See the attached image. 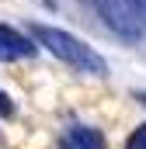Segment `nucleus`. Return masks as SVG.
Returning a JSON list of instances; mask_svg holds the SVG:
<instances>
[{"label":"nucleus","instance_id":"7","mask_svg":"<svg viewBox=\"0 0 146 149\" xmlns=\"http://www.w3.org/2000/svg\"><path fill=\"white\" fill-rule=\"evenodd\" d=\"M136 97H139V101H143V104H146V94H136Z\"/></svg>","mask_w":146,"mask_h":149},{"label":"nucleus","instance_id":"2","mask_svg":"<svg viewBox=\"0 0 146 149\" xmlns=\"http://www.w3.org/2000/svg\"><path fill=\"white\" fill-rule=\"evenodd\" d=\"M38 45L21 31H14L11 24H0V59H32Z\"/></svg>","mask_w":146,"mask_h":149},{"label":"nucleus","instance_id":"3","mask_svg":"<svg viewBox=\"0 0 146 149\" xmlns=\"http://www.w3.org/2000/svg\"><path fill=\"white\" fill-rule=\"evenodd\" d=\"M63 149H105V135L87 125H73L63 135Z\"/></svg>","mask_w":146,"mask_h":149},{"label":"nucleus","instance_id":"6","mask_svg":"<svg viewBox=\"0 0 146 149\" xmlns=\"http://www.w3.org/2000/svg\"><path fill=\"white\" fill-rule=\"evenodd\" d=\"M0 114H14V104H11V97L0 90Z\"/></svg>","mask_w":146,"mask_h":149},{"label":"nucleus","instance_id":"4","mask_svg":"<svg viewBox=\"0 0 146 149\" xmlns=\"http://www.w3.org/2000/svg\"><path fill=\"white\" fill-rule=\"evenodd\" d=\"M122 7L129 10V17H136L139 24H146V0H122Z\"/></svg>","mask_w":146,"mask_h":149},{"label":"nucleus","instance_id":"1","mask_svg":"<svg viewBox=\"0 0 146 149\" xmlns=\"http://www.w3.org/2000/svg\"><path fill=\"white\" fill-rule=\"evenodd\" d=\"M32 35H35L56 59L70 63L73 70H80V73H94V76H105V73H108V63H105L84 38L70 35V31H63V28H52V24H32Z\"/></svg>","mask_w":146,"mask_h":149},{"label":"nucleus","instance_id":"5","mask_svg":"<svg viewBox=\"0 0 146 149\" xmlns=\"http://www.w3.org/2000/svg\"><path fill=\"white\" fill-rule=\"evenodd\" d=\"M125 149H146V125H139V128H136V132L129 135Z\"/></svg>","mask_w":146,"mask_h":149}]
</instances>
